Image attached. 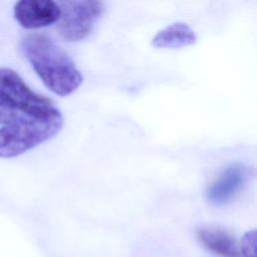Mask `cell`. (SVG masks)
I'll return each instance as SVG.
<instances>
[{
	"label": "cell",
	"mask_w": 257,
	"mask_h": 257,
	"mask_svg": "<svg viewBox=\"0 0 257 257\" xmlns=\"http://www.w3.org/2000/svg\"><path fill=\"white\" fill-rule=\"evenodd\" d=\"M21 50L44 85L53 93L66 96L82 83L83 76L68 54L42 34L22 38Z\"/></svg>",
	"instance_id": "obj_1"
},
{
	"label": "cell",
	"mask_w": 257,
	"mask_h": 257,
	"mask_svg": "<svg viewBox=\"0 0 257 257\" xmlns=\"http://www.w3.org/2000/svg\"><path fill=\"white\" fill-rule=\"evenodd\" d=\"M63 125L62 114L38 117L23 114L0 128V158H14L56 136Z\"/></svg>",
	"instance_id": "obj_2"
},
{
	"label": "cell",
	"mask_w": 257,
	"mask_h": 257,
	"mask_svg": "<svg viewBox=\"0 0 257 257\" xmlns=\"http://www.w3.org/2000/svg\"><path fill=\"white\" fill-rule=\"evenodd\" d=\"M0 95L24 114L48 117L60 114L53 101L32 90L11 68L0 67Z\"/></svg>",
	"instance_id": "obj_3"
},
{
	"label": "cell",
	"mask_w": 257,
	"mask_h": 257,
	"mask_svg": "<svg viewBox=\"0 0 257 257\" xmlns=\"http://www.w3.org/2000/svg\"><path fill=\"white\" fill-rule=\"evenodd\" d=\"M60 17L56 29L60 37L68 42H76L87 37L102 17L105 7L95 0H70L57 2Z\"/></svg>",
	"instance_id": "obj_4"
},
{
	"label": "cell",
	"mask_w": 257,
	"mask_h": 257,
	"mask_svg": "<svg viewBox=\"0 0 257 257\" xmlns=\"http://www.w3.org/2000/svg\"><path fill=\"white\" fill-rule=\"evenodd\" d=\"M250 176V169L244 164L234 163L227 166L208 187L207 201L218 207L229 203L242 191Z\"/></svg>",
	"instance_id": "obj_5"
},
{
	"label": "cell",
	"mask_w": 257,
	"mask_h": 257,
	"mask_svg": "<svg viewBox=\"0 0 257 257\" xmlns=\"http://www.w3.org/2000/svg\"><path fill=\"white\" fill-rule=\"evenodd\" d=\"M13 13L22 27L37 29L56 23L60 17V7L51 0H21L14 5Z\"/></svg>",
	"instance_id": "obj_6"
},
{
	"label": "cell",
	"mask_w": 257,
	"mask_h": 257,
	"mask_svg": "<svg viewBox=\"0 0 257 257\" xmlns=\"http://www.w3.org/2000/svg\"><path fill=\"white\" fill-rule=\"evenodd\" d=\"M197 238L205 248L221 257H240L236 240L225 230L216 227H204L197 231Z\"/></svg>",
	"instance_id": "obj_7"
},
{
	"label": "cell",
	"mask_w": 257,
	"mask_h": 257,
	"mask_svg": "<svg viewBox=\"0 0 257 257\" xmlns=\"http://www.w3.org/2000/svg\"><path fill=\"white\" fill-rule=\"evenodd\" d=\"M197 42L195 31L185 22H174L160 30L152 39L157 48H181Z\"/></svg>",
	"instance_id": "obj_8"
},
{
	"label": "cell",
	"mask_w": 257,
	"mask_h": 257,
	"mask_svg": "<svg viewBox=\"0 0 257 257\" xmlns=\"http://www.w3.org/2000/svg\"><path fill=\"white\" fill-rule=\"evenodd\" d=\"M240 255L243 257H257V236L256 230L245 233L240 243Z\"/></svg>",
	"instance_id": "obj_9"
},
{
	"label": "cell",
	"mask_w": 257,
	"mask_h": 257,
	"mask_svg": "<svg viewBox=\"0 0 257 257\" xmlns=\"http://www.w3.org/2000/svg\"><path fill=\"white\" fill-rule=\"evenodd\" d=\"M0 95V124H7L23 115ZM28 115V114H27Z\"/></svg>",
	"instance_id": "obj_10"
}]
</instances>
